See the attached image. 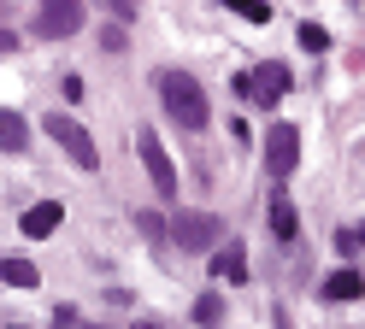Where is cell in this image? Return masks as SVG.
Wrapping results in <instances>:
<instances>
[{
	"instance_id": "1",
	"label": "cell",
	"mask_w": 365,
	"mask_h": 329,
	"mask_svg": "<svg viewBox=\"0 0 365 329\" xmlns=\"http://www.w3.org/2000/svg\"><path fill=\"white\" fill-rule=\"evenodd\" d=\"M159 100H165V112L177 118L182 130H207V118H212V106H207V88H200L189 70H159Z\"/></svg>"
},
{
	"instance_id": "2",
	"label": "cell",
	"mask_w": 365,
	"mask_h": 329,
	"mask_svg": "<svg viewBox=\"0 0 365 329\" xmlns=\"http://www.w3.org/2000/svg\"><path fill=\"white\" fill-rule=\"evenodd\" d=\"M41 130H48L59 147L71 153V164H77V171H101V147H95V135H88L71 112H48V118H41Z\"/></svg>"
},
{
	"instance_id": "3",
	"label": "cell",
	"mask_w": 365,
	"mask_h": 329,
	"mask_svg": "<svg viewBox=\"0 0 365 329\" xmlns=\"http://www.w3.org/2000/svg\"><path fill=\"white\" fill-rule=\"evenodd\" d=\"M171 241L182 253H207L218 247V218L212 212H171Z\"/></svg>"
},
{
	"instance_id": "4",
	"label": "cell",
	"mask_w": 365,
	"mask_h": 329,
	"mask_svg": "<svg viewBox=\"0 0 365 329\" xmlns=\"http://www.w3.org/2000/svg\"><path fill=\"white\" fill-rule=\"evenodd\" d=\"M83 30V0H41L36 6V36L41 41H65Z\"/></svg>"
},
{
	"instance_id": "5",
	"label": "cell",
	"mask_w": 365,
	"mask_h": 329,
	"mask_svg": "<svg viewBox=\"0 0 365 329\" xmlns=\"http://www.w3.org/2000/svg\"><path fill=\"white\" fill-rule=\"evenodd\" d=\"M294 164H301V130H294L289 118H277V124L265 130V171L271 177H289Z\"/></svg>"
},
{
	"instance_id": "6",
	"label": "cell",
	"mask_w": 365,
	"mask_h": 329,
	"mask_svg": "<svg viewBox=\"0 0 365 329\" xmlns=\"http://www.w3.org/2000/svg\"><path fill=\"white\" fill-rule=\"evenodd\" d=\"M135 153H142V164H148V182L171 200V194H177V164H171V153H165V147H159V135H153V130H142V135H135Z\"/></svg>"
},
{
	"instance_id": "7",
	"label": "cell",
	"mask_w": 365,
	"mask_h": 329,
	"mask_svg": "<svg viewBox=\"0 0 365 329\" xmlns=\"http://www.w3.org/2000/svg\"><path fill=\"white\" fill-rule=\"evenodd\" d=\"M236 88L247 100H259V106H277L289 94V65H259V70H247V77H236Z\"/></svg>"
},
{
	"instance_id": "8",
	"label": "cell",
	"mask_w": 365,
	"mask_h": 329,
	"mask_svg": "<svg viewBox=\"0 0 365 329\" xmlns=\"http://www.w3.org/2000/svg\"><path fill=\"white\" fill-rule=\"evenodd\" d=\"M59 218H65V206H59V200H36L24 218H18V229H24L30 241H41V235H53V229H59Z\"/></svg>"
},
{
	"instance_id": "9",
	"label": "cell",
	"mask_w": 365,
	"mask_h": 329,
	"mask_svg": "<svg viewBox=\"0 0 365 329\" xmlns=\"http://www.w3.org/2000/svg\"><path fill=\"white\" fill-rule=\"evenodd\" d=\"M212 276H224V282H247V247H242V241H224V253L212 258Z\"/></svg>"
},
{
	"instance_id": "10",
	"label": "cell",
	"mask_w": 365,
	"mask_h": 329,
	"mask_svg": "<svg viewBox=\"0 0 365 329\" xmlns=\"http://www.w3.org/2000/svg\"><path fill=\"white\" fill-rule=\"evenodd\" d=\"M24 147H30V124L0 106V153H24Z\"/></svg>"
},
{
	"instance_id": "11",
	"label": "cell",
	"mask_w": 365,
	"mask_h": 329,
	"mask_svg": "<svg viewBox=\"0 0 365 329\" xmlns=\"http://www.w3.org/2000/svg\"><path fill=\"white\" fill-rule=\"evenodd\" d=\"M318 294H324V300H359V294H365V282H359V271H330Z\"/></svg>"
},
{
	"instance_id": "12",
	"label": "cell",
	"mask_w": 365,
	"mask_h": 329,
	"mask_svg": "<svg viewBox=\"0 0 365 329\" xmlns=\"http://www.w3.org/2000/svg\"><path fill=\"white\" fill-rule=\"evenodd\" d=\"M0 276H6L12 288H36V282H41V271L30 265V258H6V265H0Z\"/></svg>"
},
{
	"instance_id": "13",
	"label": "cell",
	"mask_w": 365,
	"mask_h": 329,
	"mask_svg": "<svg viewBox=\"0 0 365 329\" xmlns=\"http://www.w3.org/2000/svg\"><path fill=\"white\" fill-rule=\"evenodd\" d=\"M271 229H277V241H294L301 218H294V206H289V200H271Z\"/></svg>"
},
{
	"instance_id": "14",
	"label": "cell",
	"mask_w": 365,
	"mask_h": 329,
	"mask_svg": "<svg viewBox=\"0 0 365 329\" xmlns=\"http://www.w3.org/2000/svg\"><path fill=\"white\" fill-rule=\"evenodd\" d=\"M218 318H224V294H218V288H207V294L195 300V323H207V329H212Z\"/></svg>"
},
{
	"instance_id": "15",
	"label": "cell",
	"mask_w": 365,
	"mask_h": 329,
	"mask_svg": "<svg viewBox=\"0 0 365 329\" xmlns=\"http://www.w3.org/2000/svg\"><path fill=\"white\" fill-rule=\"evenodd\" d=\"M224 6H230V12H242L247 24H271V6H265V0H224Z\"/></svg>"
},
{
	"instance_id": "16",
	"label": "cell",
	"mask_w": 365,
	"mask_h": 329,
	"mask_svg": "<svg viewBox=\"0 0 365 329\" xmlns=\"http://www.w3.org/2000/svg\"><path fill=\"white\" fill-rule=\"evenodd\" d=\"M301 47H307V53H324V47H330V36L318 30V24H301Z\"/></svg>"
},
{
	"instance_id": "17",
	"label": "cell",
	"mask_w": 365,
	"mask_h": 329,
	"mask_svg": "<svg viewBox=\"0 0 365 329\" xmlns=\"http://www.w3.org/2000/svg\"><path fill=\"white\" fill-rule=\"evenodd\" d=\"M12 47H18V36H12V30H0V53H12Z\"/></svg>"
},
{
	"instance_id": "18",
	"label": "cell",
	"mask_w": 365,
	"mask_h": 329,
	"mask_svg": "<svg viewBox=\"0 0 365 329\" xmlns=\"http://www.w3.org/2000/svg\"><path fill=\"white\" fill-rule=\"evenodd\" d=\"M130 329H165V323H153V318H142V323H130Z\"/></svg>"
},
{
	"instance_id": "19",
	"label": "cell",
	"mask_w": 365,
	"mask_h": 329,
	"mask_svg": "<svg viewBox=\"0 0 365 329\" xmlns=\"http://www.w3.org/2000/svg\"><path fill=\"white\" fill-rule=\"evenodd\" d=\"M354 241H359V247H365V224H359V229H354Z\"/></svg>"
},
{
	"instance_id": "20",
	"label": "cell",
	"mask_w": 365,
	"mask_h": 329,
	"mask_svg": "<svg viewBox=\"0 0 365 329\" xmlns=\"http://www.w3.org/2000/svg\"><path fill=\"white\" fill-rule=\"evenodd\" d=\"M0 12H12V0H0Z\"/></svg>"
},
{
	"instance_id": "21",
	"label": "cell",
	"mask_w": 365,
	"mask_h": 329,
	"mask_svg": "<svg viewBox=\"0 0 365 329\" xmlns=\"http://www.w3.org/2000/svg\"><path fill=\"white\" fill-rule=\"evenodd\" d=\"M12 329H24V323H12Z\"/></svg>"
},
{
	"instance_id": "22",
	"label": "cell",
	"mask_w": 365,
	"mask_h": 329,
	"mask_svg": "<svg viewBox=\"0 0 365 329\" xmlns=\"http://www.w3.org/2000/svg\"><path fill=\"white\" fill-rule=\"evenodd\" d=\"M0 282H6V276H0Z\"/></svg>"
}]
</instances>
